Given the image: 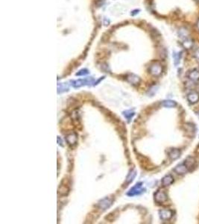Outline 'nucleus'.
Wrapping results in <instances>:
<instances>
[{
	"mask_svg": "<svg viewBox=\"0 0 199 224\" xmlns=\"http://www.w3.org/2000/svg\"><path fill=\"white\" fill-rule=\"evenodd\" d=\"M136 176H137V172H136L135 170H131L129 174L127 176L126 179V183L127 184H130L131 182H133V180L135 179Z\"/></svg>",
	"mask_w": 199,
	"mask_h": 224,
	"instance_id": "18",
	"label": "nucleus"
},
{
	"mask_svg": "<svg viewBox=\"0 0 199 224\" xmlns=\"http://www.w3.org/2000/svg\"><path fill=\"white\" fill-rule=\"evenodd\" d=\"M194 57L196 58L197 60H199V48L196 49L194 52Z\"/></svg>",
	"mask_w": 199,
	"mask_h": 224,
	"instance_id": "24",
	"label": "nucleus"
},
{
	"mask_svg": "<svg viewBox=\"0 0 199 224\" xmlns=\"http://www.w3.org/2000/svg\"><path fill=\"white\" fill-rule=\"evenodd\" d=\"M197 114H198V117H199V111H198V113H197Z\"/></svg>",
	"mask_w": 199,
	"mask_h": 224,
	"instance_id": "28",
	"label": "nucleus"
},
{
	"mask_svg": "<svg viewBox=\"0 0 199 224\" xmlns=\"http://www.w3.org/2000/svg\"><path fill=\"white\" fill-rule=\"evenodd\" d=\"M93 81H94V79L93 77H88L82 79L74 80V81H72L71 83L73 87H74L75 88H78L85 85H89L90 84H93Z\"/></svg>",
	"mask_w": 199,
	"mask_h": 224,
	"instance_id": "1",
	"label": "nucleus"
},
{
	"mask_svg": "<svg viewBox=\"0 0 199 224\" xmlns=\"http://www.w3.org/2000/svg\"><path fill=\"white\" fill-rule=\"evenodd\" d=\"M184 164H186V166L187 167L188 170H190L191 169H192V167H194L195 164H196V160L193 157L189 156L187 159L184 161Z\"/></svg>",
	"mask_w": 199,
	"mask_h": 224,
	"instance_id": "15",
	"label": "nucleus"
},
{
	"mask_svg": "<svg viewBox=\"0 0 199 224\" xmlns=\"http://www.w3.org/2000/svg\"><path fill=\"white\" fill-rule=\"evenodd\" d=\"M154 199L157 203H163L168 200L167 194L163 190H158L154 194Z\"/></svg>",
	"mask_w": 199,
	"mask_h": 224,
	"instance_id": "5",
	"label": "nucleus"
},
{
	"mask_svg": "<svg viewBox=\"0 0 199 224\" xmlns=\"http://www.w3.org/2000/svg\"><path fill=\"white\" fill-rule=\"evenodd\" d=\"M187 100L191 104H195L199 100V93L196 91H191L187 94Z\"/></svg>",
	"mask_w": 199,
	"mask_h": 224,
	"instance_id": "9",
	"label": "nucleus"
},
{
	"mask_svg": "<svg viewBox=\"0 0 199 224\" xmlns=\"http://www.w3.org/2000/svg\"><path fill=\"white\" fill-rule=\"evenodd\" d=\"M174 171L178 175H184V174L186 173L189 171L187 167L186 166V164H184V162H183L182 164H180L176 166L174 169Z\"/></svg>",
	"mask_w": 199,
	"mask_h": 224,
	"instance_id": "8",
	"label": "nucleus"
},
{
	"mask_svg": "<svg viewBox=\"0 0 199 224\" xmlns=\"http://www.w3.org/2000/svg\"><path fill=\"white\" fill-rule=\"evenodd\" d=\"M189 79L193 81H197L199 80V71L196 69H193L189 71L187 74Z\"/></svg>",
	"mask_w": 199,
	"mask_h": 224,
	"instance_id": "11",
	"label": "nucleus"
},
{
	"mask_svg": "<svg viewBox=\"0 0 199 224\" xmlns=\"http://www.w3.org/2000/svg\"><path fill=\"white\" fill-rule=\"evenodd\" d=\"M58 190H59V193L61 194V195L66 196L67 195L68 193H69V188L66 185H61L59 187Z\"/></svg>",
	"mask_w": 199,
	"mask_h": 224,
	"instance_id": "20",
	"label": "nucleus"
},
{
	"mask_svg": "<svg viewBox=\"0 0 199 224\" xmlns=\"http://www.w3.org/2000/svg\"><path fill=\"white\" fill-rule=\"evenodd\" d=\"M193 41L189 37H186V38L184 39L182 42V46H184V49H190L193 47Z\"/></svg>",
	"mask_w": 199,
	"mask_h": 224,
	"instance_id": "14",
	"label": "nucleus"
},
{
	"mask_svg": "<svg viewBox=\"0 0 199 224\" xmlns=\"http://www.w3.org/2000/svg\"><path fill=\"white\" fill-rule=\"evenodd\" d=\"M144 190H145V189L142 187V182H139L135 186H133L131 189H130V190L127 193V195L129 196V197H134V196L140 195L142 193H143Z\"/></svg>",
	"mask_w": 199,
	"mask_h": 224,
	"instance_id": "3",
	"label": "nucleus"
},
{
	"mask_svg": "<svg viewBox=\"0 0 199 224\" xmlns=\"http://www.w3.org/2000/svg\"><path fill=\"white\" fill-rule=\"evenodd\" d=\"M134 114H135L134 112H133V111H131V110H128V111H125L123 112V115L127 119L128 123L131 120V119L133 118V117L134 116Z\"/></svg>",
	"mask_w": 199,
	"mask_h": 224,
	"instance_id": "19",
	"label": "nucleus"
},
{
	"mask_svg": "<svg viewBox=\"0 0 199 224\" xmlns=\"http://www.w3.org/2000/svg\"><path fill=\"white\" fill-rule=\"evenodd\" d=\"M179 35H180V37H182V38L185 39L189 37V32H188L187 29L182 28V29H181L179 30Z\"/></svg>",
	"mask_w": 199,
	"mask_h": 224,
	"instance_id": "21",
	"label": "nucleus"
},
{
	"mask_svg": "<svg viewBox=\"0 0 199 224\" xmlns=\"http://www.w3.org/2000/svg\"><path fill=\"white\" fill-rule=\"evenodd\" d=\"M162 105L165 108H174L177 105V103L173 100H165L162 103Z\"/></svg>",
	"mask_w": 199,
	"mask_h": 224,
	"instance_id": "17",
	"label": "nucleus"
},
{
	"mask_svg": "<svg viewBox=\"0 0 199 224\" xmlns=\"http://www.w3.org/2000/svg\"><path fill=\"white\" fill-rule=\"evenodd\" d=\"M159 215L163 220H169L173 216V211L170 209H163L159 211Z\"/></svg>",
	"mask_w": 199,
	"mask_h": 224,
	"instance_id": "6",
	"label": "nucleus"
},
{
	"mask_svg": "<svg viewBox=\"0 0 199 224\" xmlns=\"http://www.w3.org/2000/svg\"><path fill=\"white\" fill-rule=\"evenodd\" d=\"M196 1H197V2H199V0H196Z\"/></svg>",
	"mask_w": 199,
	"mask_h": 224,
	"instance_id": "29",
	"label": "nucleus"
},
{
	"mask_svg": "<svg viewBox=\"0 0 199 224\" xmlns=\"http://www.w3.org/2000/svg\"><path fill=\"white\" fill-rule=\"evenodd\" d=\"M69 90V86L66 83H60L57 84V93H62Z\"/></svg>",
	"mask_w": 199,
	"mask_h": 224,
	"instance_id": "16",
	"label": "nucleus"
},
{
	"mask_svg": "<svg viewBox=\"0 0 199 224\" xmlns=\"http://www.w3.org/2000/svg\"><path fill=\"white\" fill-rule=\"evenodd\" d=\"M89 70H88L87 69H82L76 73V76H86V75L89 74Z\"/></svg>",
	"mask_w": 199,
	"mask_h": 224,
	"instance_id": "23",
	"label": "nucleus"
},
{
	"mask_svg": "<svg viewBox=\"0 0 199 224\" xmlns=\"http://www.w3.org/2000/svg\"><path fill=\"white\" fill-rule=\"evenodd\" d=\"M139 11H140V10H134L133 12H132L131 14H132V15H133H133H135V14H138Z\"/></svg>",
	"mask_w": 199,
	"mask_h": 224,
	"instance_id": "25",
	"label": "nucleus"
},
{
	"mask_svg": "<svg viewBox=\"0 0 199 224\" xmlns=\"http://www.w3.org/2000/svg\"><path fill=\"white\" fill-rule=\"evenodd\" d=\"M150 74L154 76H160L163 72V67L159 62H154L149 68Z\"/></svg>",
	"mask_w": 199,
	"mask_h": 224,
	"instance_id": "2",
	"label": "nucleus"
},
{
	"mask_svg": "<svg viewBox=\"0 0 199 224\" xmlns=\"http://www.w3.org/2000/svg\"><path fill=\"white\" fill-rule=\"evenodd\" d=\"M112 202H113V199H110V197H105L104 199H101L99 202L97 204L98 209H102V210H106V209H109L111 206Z\"/></svg>",
	"mask_w": 199,
	"mask_h": 224,
	"instance_id": "4",
	"label": "nucleus"
},
{
	"mask_svg": "<svg viewBox=\"0 0 199 224\" xmlns=\"http://www.w3.org/2000/svg\"><path fill=\"white\" fill-rule=\"evenodd\" d=\"M126 80L130 84H133V85H137V84H140V81H141L140 78L135 74L128 75L126 78Z\"/></svg>",
	"mask_w": 199,
	"mask_h": 224,
	"instance_id": "10",
	"label": "nucleus"
},
{
	"mask_svg": "<svg viewBox=\"0 0 199 224\" xmlns=\"http://www.w3.org/2000/svg\"><path fill=\"white\" fill-rule=\"evenodd\" d=\"M173 182H174V178L171 174L165 176L162 179V185L164 187L171 185Z\"/></svg>",
	"mask_w": 199,
	"mask_h": 224,
	"instance_id": "12",
	"label": "nucleus"
},
{
	"mask_svg": "<svg viewBox=\"0 0 199 224\" xmlns=\"http://www.w3.org/2000/svg\"><path fill=\"white\" fill-rule=\"evenodd\" d=\"M173 58H174V63L175 65H178L180 63V60H181V55L180 53H177V52H174L173 54Z\"/></svg>",
	"mask_w": 199,
	"mask_h": 224,
	"instance_id": "22",
	"label": "nucleus"
},
{
	"mask_svg": "<svg viewBox=\"0 0 199 224\" xmlns=\"http://www.w3.org/2000/svg\"><path fill=\"white\" fill-rule=\"evenodd\" d=\"M66 140L67 142V143L70 146H74L77 143L78 141V135L77 134L73 132V133L68 134L66 136Z\"/></svg>",
	"mask_w": 199,
	"mask_h": 224,
	"instance_id": "7",
	"label": "nucleus"
},
{
	"mask_svg": "<svg viewBox=\"0 0 199 224\" xmlns=\"http://www.w3.org/2000/svg\"><path fill=\"white\" fill-rule=\"evenodd\" d=\"M57 142H58V143H61V146H63V144H62V141H61V138H60L59 137H57Z\"/></svg>",
	"mask_w": 199,
	"mask_h": 224,
	"instance_id": "26",
	"label": "nucleus"
},
{
	"mask_svg": "<svg viewBox=\"0 0 199 224\" xmlns=\"http://www.w3.org/2000/svg\"><path fill=\"white\" fill-rule=\"evenodd\" d=\"M197 28H198V29L199 30V20H198V22H197Z\"/></svg>",
	"mask_w": 199,
	"mask_h": 224,
	"instance_id": "27",
	"label": "nucleus"
},
{
	"mask_svg": "<svg viewBox=\"0 0 199 224\" xmlns=\"http://www.w3.org/2000/svg\"><path fill=\"white\" fill-rule=\"evenodd\" d=\"M181 155V150L178 149H171L169 152V157L172 160H176Z\"/></svg>",
	"mask_w": 199,
	"mask_h": 224,
	"instance_id": "13",
	"label": "nucleus"
}]
</instances>
